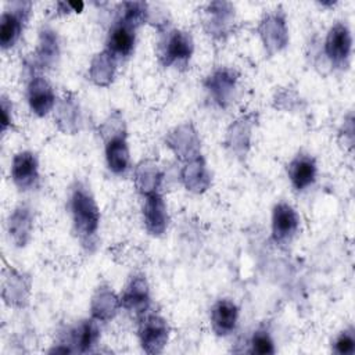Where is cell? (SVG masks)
Here are the masks:
<instances>
[{
  "label": "cell",
  "instance_id": "obj_1",
  "mask_svg": "<svg viewBox=\"0 0 355 355\" xmlns=\"http://www.w3.org/2000/svg\"><path fill=\"white\" fill-rule=\"evenodd\" d=\"M73 229L83 244H90L100 223V212L90 190L78 183L71 196Z\"/></svg>",
  "mask_w": 355,
  "mask_h": 355
},
{
  "label": "cell",
  "instance_id": "obj_2",
  "mask_svg": "<svg viewBox=\"0 0 355 355\" xmlns=\"http://www.w3.org/2000/svg\"><path fill=\"white\" fill-rule=\"evenodd\" d=\"M193 39L190 33L173 29L159 42V58L164 65L184 64L193 53Z\"/></svg>",
  "mask_w": 355,
  "mask_h": 355
},
{
  "label": "cell",
  "instance_id": "obj_3",
  "mask_svg": "<svg viewBox=\"0 0 355 355\" xmlns=\"http://www.w3.org/2000/svg\"><path fill=\"white\" fill-rule=\"evenodd\" d=\"M169 327L158 315H146L139 326V338L141 348L147 354H157L164 349L168 343Z\"/></svg>",
  "mask_w": 355,
  "mask_h": 355
},
{
  "label": "cell",
  "instance_id": "obj_4",
  "mask_svg": "<svg viewBox=\"0 0 355 355\" xmlns=\"http://www.w3.org/2000/svg\"><path fill=\"white\" fill-rule=\"evenodd\" d=\"M352 39L347 25L337 22L327 33L324 51L333 65L343 68L347 65L351 54Z\"/></svg>",
  "mask_w": 355,
  "mask_h": 355
},
{
  "label": "cell",
  "instance_id": "obj_5",
  "mask_svg": "<svg viewBox=\"0 0 355 355\" xmlns=\"http://www.w3.org/2000/svg\"><path fill=\"white\" fill-rule=\"evenodd\" d=\"M143 218L146 229L153 236H161L168 226L166 204L158 191L146 194L143 205Z\"/></svg>",
  "mask_w": 355,
  "mask_h": 355
},
{
  "label": "cell",
  "instance_id": "obj_6",
  "mask_svg": "<svg viewBox=\"0 0 355 355\" xmlns=\"http://www.w3.org/2000/svg\"><path fill=\"white\" fill-rule=\"evenodd\" d=\"M300 218L294 208L286 202H279L272 214V234L277 243L288 241L298 230Z\"/></svg>",
  "mask_w": 355,
  "mask_h": 355
},
{
  "label": "cell",
  "instance_id": "obj_7",
  "mask_svg": "<svg viewBox=\"0 0 355 355\" xmlns=\"http://www.w3.org/2000/svg\"><path fill=\"white\" fill-rule=\"evenodd\" d=\"M11 178L15 186L21 190H29L35 187L39 180L37 159L35 154L29 151L18 153L12 159Z\"/></svg>",
  "mask_w": 355,
  "mask_h": 355
},
{
  "label": "cell",
  "instance_id": "obj_8",
  "mask_svg": "<svg viewBox=\"0 0 355 355\" xmlns=\"http://www.w3.org/2000/svg\"><path fill=\"white\" fill-rule=\"evenodd\" d=\"M105 159L110 171L115 175H125L129 169V147L125 132L110 133L105 141Z\"/></svg>",
  "mask_w": 355,
  "mask_h": 355
},
{
  "label": "cell",
  "instance_id": "obj_9",
  "mask_svg": "<svg viewBox=\"0 0 355 355\" xmlns=\"http://www.w3.org/2000/svg\"><path fill=\"white\" fill-rule=\"evenodd\" d=\"M236 80H237V76L233 69L220 68L208 76L205 82V87L218 105L226 107L232 100Z\"/></svg>",
  "mask_w": 355,
  "mask_h": 355
},
{
  "label": "cell",
  "instance_id": "obj_10",
  "mask_svg": "<svg viewBox=\"0 0 355 355\" xmlns=\"http://www.w3.org/2000/svg\"><path fill=\"white\" fill-rule=\"evenodd\" d=\"M121 305L137 316L146 313L150 305V293L148 284L143 276L132 277L122 294Z\"/></svg>",
  "mask_w": 355,
  "mask_h": 355
},
{
  "label": "cell",
  "instance_id": "obj_11",
  "mask_svg": "<svg viewBox=\"0 0 355 355\" xmlns=\"http://www.w3.org/2000/svg\"><path fill=\"white\" fill-rule=\"evenodd\" d=\"M135 29L132 24L119 18V21L112 26L107 40V51L116 57L130 55L135 46Z\"/></svg>",
  "mask_w": 355,
  "mask_h": 355
},
{
  "label": "cell",
  "instance_id": "obj_12",
  "mask_svg": "<svg viewBox=\"0 0 355 355\" xmlns=\"http://www.w3.org/2000/svg\"><path fill=\"white\" fill-rule=\"evenodd\" d=\"M26 4L18 3V8L3 12L0 18V44L3 49L14 46L15 42L19 39L24 28V21H26L28 15V10L24 8V6Z\"/></svg>",
  "mask_w": 355,
  "mask_h": 355
},
{
  "label": "cell",
  "instance_id": "obj_13",
  "mask_svg": "<svg viewBox=\"0 0 355 355\" xmlns=\"http://www.w3.org/2000/svg\"><path fill=\"white\" fill-rule=\"evenodd\" d=\"M54 101L55 97L50 83L42 76H33L28 86V103L32 112L43 116L51 111Z\"/></svg>",
  "mask_w": 355,
  "mask_h": 355
},
{
  "label": "cell",
  "instance_id": "obj_14",
  "mask_svg": "<svg viewBox=\"0 0 355 355\" xmlns=\"http://www.w3.org/2000/svg\"><path fill=\"white\" fill-rule=\"evenodd\" d=\"M259 32L265 43V47L270 54L279 51L287 43L286 22L279 12L266 15V18L262 21L259 26Z\"/></svg>",
  "mask_w": 355,
  "mask_h": 355
},
{
  "label": "cell",
  "instance_id": "obj_15",
  "mask_svg": "<svg viewBox=\"0 0 355 355\" xmlns=\"http://www.w3.org/2000/svg\"><path fill=\"white\" fill-rule=\"evenodd\" d=\"M239 309L230 300H219L211 311L212 329L218 336L230 334L237 324Z\"/></svg>",
  "mask_w": 355,
  "mask_h": 355
},
{
  "label": "cell",
  "instance_id": "obj_16",
  "mask_svg": "<svg viewBox=\"0 0 355 355\" xmlns=\"http://www.w3.org/2000/svg\"><path fill=\"white\" fill-rule=\"evenodd\" d=\"M288 178L297 190H304L313 184L316 179V162L311 155L298 154L287 168Z\"/></svg>",
  "mask_w": 355,
  "mask_h": 355
},
{
  "label": "cell",
  "instance_id": "obj_17",
  "mask_svg": "<svg viewBox=\"0 0 355 355\" xmlns=\"http://www.w3.org/2000/svg\"><path fill=\"white\" fill-rule=\"evenodd\" d=\"M168 143L169 147L175 151L176 157L179 155L180 158H186L189 161L200 157V144L197 135L189 125L180 126L173 133H171Z\"/></svg>",
  "mask_w": 355,
  "mask_h": 355
},
{
  "label": "cell",
  "instance_id": "obj_18",
  "mask_svg": "<svg viewBox=\"0 0 355 355\" xmlns=\"http://www.w3.org/2000/svg\"><path fill=\"white\" fill-rule=\"evenodd\" d=\"M121 300L116 298L110 287H98L92 298V315L97 320H110L115 316Z\"/></svg>",
  "mask_w": 355,
  "mask_h": 355
},
{
  "label": "cell",
  "instance_id": "obj_19",
  "mask_svg": "<svg viewBox=\"0 0 355 355\" xmlns=\"http://www.w3.org/2000/svg\"><path fill=\"white\" fill-rule=\"evenodd\" d=\"M98 326L94 320H83L79 326L71 329L68 340L69 345H73V351L89 352L98 341Z\"/></svg>",
  "mask_w": 355,
  "mask_h": 355
},
{
  "label": "cell",
  "instance_id": "obj_20",
  "mask_svg": "<svg viewBox=\"0 0 355 355\" xmlns=\"http://www.w3.org/2000/svg\"><path fill=\"white\" fill-rule=\"evenodd\" d=\"M31 229H32L31 211L26 207L21 205L10 216V220H8L10 236L14 240V243L21 247V245H25L26 241L29 240Z\"/></svg>",
  "mask_w": 355,
  "mask_h": 355
},
{
  "label": "cell",
  "instance_id": "obj_21",
  "mask_svg": "<svg viewBox=\"0 0 355 355\" xmlns=\"http://www.w3.org/2000/svg\"><path fill=\"white\" fill-rule=\"evenodd\" d=\"M182 176L187 190H191L194 193L204 191L209 186V176H208L205 164L200 157L190 159L186 164V166L183 168Z\"/></svg>",
  "mask_w": 355,
  "mask_h": 355
},
{
  "label": "cell",
  "instance_id": "obj_22",
  "mask_svg": "<svg viewBox=\"0 0 355 355\" xmlns=\"http://www.w3.org/2000/svg\"><path fill=\"white\" fill-rule=\"evenodd\" d=\"M60 54L58 37L50 28H43L39 35V46L36 51V60L42 68H49L54 64Z\"/></svg>",
  "mask_w": 355,
  "mask_h": 355
},
{
  "label": "cell",
  "instance_id": "obj_23",
  "mask_svg": "<svg viewBox=\"0 0 355 355\" xmlns=\"http://www.w3.org/2000/svg\"><path fill=\"white\" fill-rule=\"evenodd\" d=\"M115 72V57L107 50L97 54L90 67V76L94 83L100 86H107L114 78Z\"/></svg>",
  "mask_w": 355,
  "mask_h": 355
},
{
  "label": "cell",
  "instance_id": "obj_24",
  "mask_svg": "<svg viewBox=\"0 0 355 355\" xmlns=\"http://www.w3.org/2000/svg\"><path fill=\"white\" fill-rule=\"evenodd\" d=\"M161 179H162V173L159 172V169L154 164L144 162L136 171L137 187L144 194L155 193L158 186H159Z\"/></svg>",
  "mask_w": 355,
  "mask_h": 355
},
{
  "label": "cell",
  "instance_id": "obj_25",
  "mask_svg": "<svg viewBox=\"0 0 355 355\" xmlns=\"http://www.w3.org/2000/svg\"><path fill=\"white\" fill-rule=\"evenodd\" d=\"M251 352L254 354H273L275 347L273 341L269 336L268 331L265 330H258L254 333L252 340H251Z\"/></svg>",
  "mask_w": 355,
  "mask_h": 355
},
{
  "label": "cell",
  "instance_id": "obj_26",
  "mask_svg": "<svg viewBox=\"0 0 355 355\" xmlns=\"http://www.w3.org/2000/svg\"><path fill=\"white\" fill-rule=\"evenodd\" d=\"M354 349H355V337L352 330L343 331L334 343V351L337 354L344 355V354H352Z\"/></svg>",
  "mask_w": 355,
  "mask_h": 355
},
{
  "label": "cell",
  "instance_id": "obj_27",
  "mask_svg": "<svg viewBox=\"0 0 355 355\" xmlns=\"http://www.w3.org/2000/svg\"><path fill=\"white\" fill-rule=\"evenodd\" d=\"M4 100L6 98H3V104H1V125H3V130H6L7 126L11 122V118L8 116V108H7V104H6Z\"/></svg>",
  "mask_w": 355,
  "mask_h": 355
}]
</instances>
